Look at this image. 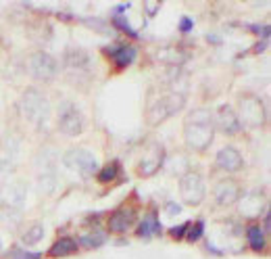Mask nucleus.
I'll return each instance as SVG.
<instances>
[{"label": "nucleus", "instance_id": "13", "mask_svg": "<svg viewBox=\"0 0 271 259\" xmlns=\"http://www.w3.org/2000/svg\"><path fill=\"white\" fill-rule=\"evenodd\" d=\"M213 125H215V132H221L223 136H238L244 130L240 125V121H238L236 111L228 102H223V105L217 107V111L213 113Z\"/></svg>", "mask_w": 271, "mask_h": 259}, {"label": "nucleus", "instance_id": "4", "mask_svg": "<svg viewBox=\"0 0 271 259\" xmlns=\"http://www.w3.org/2000/svg\"><path fill=\"white\" fill-rule=\"evenodd\" d=\"M57 130L67 138H75L86 130V117L73 100H63L59 105V109H57Z\"/></svg>", "mask_w": 271, "mask_h": 259}, {"label": "nucleus", "instance_id": "32", "mask_svg": "<svg viewBox=\"0 0 271 259\" xmlns=\"http://www.w3.org/2000/svg\"><path fill=\"white\" fill-rule=\"evenodd\" d=\"M179 32H182V34H190L192 30H194V19L192 17H188V15H184L182 19H179Z\"/></svg>", "mask_w": 271, "mask_h": 259}, {"label": "nucleus", "instance_id": "14", "mask_svg": "<svg viewBox=\"0 0 271 259\" xmlns=\"http://www.w3.org/2000/svg\"><path fill=\"white\" fill-rule=\"evenodd\" d=\"M215 165L221 171H225V174H238V171L244 169V157H242V153L236 146L228 144V146H223V148L217 150Z\"/></svg>", "mask_w": 271, "mask_h": 259}, {"label": "nucleus", "instance_id": "35", "mask_svg": "<svg viewBox=\"0 0 271 259\" xmlns=\"http://www.w3.org/2000/svg\"><path fill=\"white\" fill-rule=\"evenodd\" d=\"M13 169H15L13 161H9V159H0V176H9Z\"/></svg>", "mask_w": 271, "mask_h": 259}, {"label": "nucleus", "instance_id": "30", "mask_svg": "<svg viewBox=\"0 0 271 259\" xmlns=\"http://www.w3.org/2000/svg\"><path fill=\"white\" fill-rule=\"evenodd\" d=\"M246 30L251 32V34H255V36H259L261 40H269V34H271L269 25H255V23H251V25H246Z\"/></svg>", "mask_w": 271, "mask_h": 259}, {"label": "nucleus", "instance_id": "12", "mask_svg": "<svg viewBox=\"0 0 271 259\" xmlns=\"http://www.w3.org/2000/svg\"><path fill=\"white\" fill-rule=\"evenodd\" d=\"M63 65L71 75H90L94 69V59L88 50L73 46V48H67Z\"/></svg>", "mask_w": 271, "mask_h": 259}, {"label": "nucleus", "instance_id": "33", "mask_svg": "<svg viewBox=\"0 0 271 259\" xmlns=\"http://www.w3.org/2000/svg\"><path fill=\"white\" fill-rule=\"evenodd\" d=\"M165 213H167V215H179V213H182V203H177V201H167V203H165Z\"/></svg>", "mask_w": 271, "mask_h": 259}, {"label": "nucleus", "instance_id": "5", "mask_svg": "<svg viewBox=\"0 0 271 259\" xmlns=\"http://www.w3.org/2000/svg\"><path fill=\"white\" fill-rule=\"evenodd\" d=\"M179 197L190 207H198L207 199V180L198 169H186L179 176Z\"/></svg>", "mask_w": 271, "mask_h": 259}, {"label": "nucleus", "instance_id": "17", "mask_svg": "<svg viewBox=\"0 0 271 259\" xmlns=\"http://www.w3.org/2000/svg\"><path fill=\"white\" fill-rule=\"evenodd\" d=\"M163 234V224L159 220V213L154 209L148 211L144 218L138 222V228H136V236L142 241H150L152 236H161Z\"/></svg>", "mask_w": 271, "mask_h": 259}, {"label": "nucleus", "instance_id": "28", "mask_svg": "<svg viewBox=\"0 0 271 259\" xmlns=\"http://www.w3.org/2000/svg\"><path fill=\"white\" fill-rule=\"evenodd\" d=\"M86 25H90V30H96L98 34H111V30H106L109 25H106V21H102V19H98V17H84L82 19Z\"/></svg>", "mask_w": 271, "mask_h": 259}, {"label": "nucleus", "instance_id": "27", "mask_svg": "<svg viewBox=\"0 0 271 259\" xmlns=\"http://www.w3.org/2000/svg\"><path fill=\"white\" fill-rule=\"evenodd\" d=\"M9 259H44V253H40V251H28L25 247H13L9 251Z\"/></svg>", "mask_w": 271, "mask_h": 259}, {"label": "nucleus", "instance_id": "37", "mask_svg": "<svg viewBox=\"0 0 271 259\" xmlns=\"http://www.w3.org/2000/svg\"><path fill=\"white\" fill-rule=\"evenodd\" d=\"M267 44H269V40H259L257 44L253 46V53H255V55H261V53H265V50H267Z\"/></svg>", "mask_w": 271, "mask_h": 259}, {"label": "nucleus", "instance_id": "25", "mask_svg": "<svg viewBox=\"0 0 271 259\" xmlns=\"http://www.w3.org/2000/svg\"><path fill=\"white\" fill-rule=\"evenodd\" d=\"M111 25H113V28H117V30L123 32V34H127V36L133 38V40H138V38H140V32H138V30H133V25L129 23V19H127V17L111 15Z\"/></svg>", "mask_w": 271, "mask_h": 259}, {"label": "nucleus", "instance_id": "36", "mask_svg": "<svg viewBox=\"0 0 271 259\" xmlns=\"http://www.w3.org/2000/svg\"><path fill=\"white\" fill-rule=\"evenodd\" d=\"M205 251H207V253H211V255H215V257H223V255H225V251H223V249H219V247H215V243H211V241L205 245Z\"/></svg>", "mask_w": 271, "mask_h": 259}, {"label": "nucleus", "instance_id": "8", "mask_svg": "<svg viewBox=\"0 0 271 259\" xmlns=\"http://www.w3.org/2000/svg\"><path fill=\"white\" fill-rule=\"evenodd\" d=\"M63 165L67 169L75 171V174L82 176H92L98 169V159L92 150H88L84 146H73L63 155Z\"/></svg>", "mask_w": 271, "mask_h": 259}, {"label": "nucleus", "instance_id": "3", "mask_svg": "<svg viewBox=\"0 0 271 259\" xmlns=\"http://www.w3.org/2000/svg\"><path fill=\"white\" fill-rule=\"evenodd\" d=\"M186 105V94L182 92H167V94H161L156 98L146 111V123L156 127L159 123L167 121L169 117H173L177 111H182Z\"/></svg>", "mask_w": 271, "mask_h": 259}, {"label": "nucleus", "instance_id": "6", "mask_svg": "<svg viewBox=\"0 0 271 259\" xmlns=\"http://www.w3.org/2000/svg\"><path fill=\"white\" fill-rule=\"evenodd\" d=\"M236 115H238V121H240L242 127H251V130L263 127L265 121H267L265 105L255 94H244V96H240Z\"/></svg>", "mask_w": 271, "mask_h": 259}, {"label": "nucleus", "instance_id": "19", "mask_svg": "<svg viewBox=\"0 0 271 259\" xmlns=\"http://www.w3.org/2000/svg\"><path fill=\"white\" fill-rule=\"evenodd\" d=\"M240 201H242L240 203V213L246 215V218H255V215L261 213V207H263V194H261V190L242 194Z\"/></svg>", "mask_w": 271, "mask_h": 259}, {"label": "nucleus", "instance_id": "10", "mask_svg": "<svg viewBox=\"0 0 271 259\" xmlns=\"http://www.w3.org/2000/svg\"><path fill=\"white\" fill-rule=\"evenodd\" d=\"M163 165H165V148L159 142H152L142 155V159L138 161V165H136V171H138L140 178H152L163 169Z\"/></svg>", "mask_w": 271, "mask_h": 259}, {"label": "nucleus", "instance_id": "24", "mask_svg": "<svg viewBox=\"0 0 271 259\" xmlns=\"http://www.w3.org/2000/svg\"><path fill=\"white\" fill-rule=\"evenodd\" d=\"M44 234H46V230H44V224L36 222L32 226H28V230L21 234V245H38L42 239H44Z\"/></svg>", "mask_w": 271, "mask_h": 259}, {"label": "nucleus", "instance_id": "15", "mask_svg": "<svg viewBox=\"0 0 271 259\" xmlns=\"http://www.w3.org/2000/svg\"><path fill=\"white\" fill-rule=\"evenodd\" d=\"M102 53L115 63L117 69H125L129 65H133V61L138 59V48L133 44H123V42H115L111 46H104Z\"/></svg>", "mask_w": 271, "mask_h": 259}, {"label": "nucleus", "instance_id": "16", "mask_svg": "<svg viewBox=\"0 0 271 259\" xmlns=\"http://www.w3.org/2000/svg\"><path fill=\"white\" fill-rule=\"evenodd\" d=\"M28 197V186L23 182H7L0 188V205L11 209H23Z\"/></svg>", "mask_w": 271, "mask_h": 259}, {"label": "nucleus", "instance_id": "34", "mask_svg": "<svg viewBox=\"0 0 271 259\" xmlns=\"http://www.w3.org/2000/svg\"><path fill=\"white\" fill-rule=\"evenodd\" d=\"M131 9V3H121V5H115L111 9V15H119V17H125V13Z\"/></svg>", "mask_w": 271, "mask_h": 259}, {"label": "nucleus", "instance_id": "39", "mask_svg": "<svg viewBox=\"0 0 271 259\" xmlns=\"http://www.w3.org/2000/svg\"><path fill=\"white\" fill-rule=\"evenodd\" d=\"M207 40L209 42H215V44H221V38H217L215 34H207Z\"/></svg>", "mask_w": 271, "mask_h": 259}, {"label": "nucleus", "instance_id": "21", "mask_svg": "<svg viewBox=\"0 0 271 259\" xmlns=\"http://www.w3.org/2000/svg\"><path fill=\"white\" fill-rule=\"evenodd\" d=\"M106 239H109L106 232H102L100 228H92L90 232L82 234L79 239H77V247H84V249H98V247H102V245L106 243Z\"/></svg>", "mask_w": 271, "mask_h": 259}, {"label": "nucleus", "instance_id": "23", "mask_svg": "<svg viewBox=\"0 0 271 259\" xmlns=\"http://www.w3.org/2000/svg\"><path fill=\"white\" fill-rule=\"evenodd\" d=\"M121 174V163L117 159H113L111 163H106L104 167L98 169V174H96V180L100 184H111V182H115Z\"/></svg>", "mask_w": 271, "mask_h": 259}, {"label": "nucleus", "instance_id": "26", "mask_svg": "<svg viewBox=\"0 0 271 259\" xmlns=\"http://www.w3.org/2000/svg\"><path fill=\"white\" fill-rule=\"evenodd\" d=\"M202 236H205V220H196L190 224L188 232H186V241L188 243H198Z\"/></svg>", "mask_w": 271, "mask_h": 259}, {"label": "nucleus", "instance_id": "2", "mask_svg": "<svg viewBox=\"0 0 271 259\" xmlns=\"http://www.w3.org/2000/svg\"><path fill=\"white\" fill-rule=\"evenodd\" d=\"M17 109H19L21 117L36 127H46L50 121V113H52L48 96L38 88L23 90V94L17 100Z\"/></svg>", "mask_w": 271, "mask_h": 259}, {"label": "nucleus", "instance_id": "31", "mask_svg": "<svg viewBox=\"0 0 271 259\" xmlns=\"http://www.w3.org/2000/svg\"><path fill=\"white\" fill-rule=\"evenodd\" d=\"M161 3H159V0H146V3H144V11H146V17L148 19H152V17H156V15H159V11H161Z\"/></svg>", "mask_w": 271, "mask_h": 259}, {"label": "nucleus", "instance_id": "7", "mask_svg": "<svg viewBox=\"0 0 271 259\" xmlns=\"http://www.w3.org/2000/svg\"><path fill=\"white\" fill-rule=\"evenodd\" d=\"M25 67H28V73L36 82H52L59 75L61 65H59V61L52 55L44 53V50H36V53H32L28 57Z\"/></svg>", "mask_w": 271, "mask_h": 259}, {"label": "nucleus", "instance_id": "11", "mask_svg": "<svg viewBox=\"0 0 271 259\" xmlns=\"http://www.w3.org/2000/svg\"><path fill=\"white\" fill-rule=\"evenodd\" d=\"M211 194H213V201L219 207H232V205H236L240 201V197H242L244 192H242V186H240L238 180H234V178H221V180H217L213 184Z\"/></svg>", "mask_w": 271, "mask_h": 259}, {"label": "nucleus", "instance_id": "1", "mask_svg": "<svg viewBox=\"0 0 271 259\" xmlns=\"http://www.w3.org/2000/svg\"><path fill=\"white\" fill-rule=\"evenodd\" d=\"M215 140L213 113L209 109H194L184 117V144L192 153H207Z\"/></svg>", "mask_w": 271, "mask_h": 259}, {"label": "nucleus", "instance_id": "22", "mask_svg": "<svg viewBox=\"0 0 271 259\" xmlns=\"http://www.w3.org/2000/svg\"><path fill=\"white\" fill-rule=\"evenodd\" d=\"M23 220V209L0 207V226L5 230H17V226Z\"/></svg>", "mask_w": 271, "mask_h": 259}, {"label": "nucleus", "instance_id": "20", "mask_svg": "<svg viewBox=\"0 0 271 259\" xmlns=\"http://www.w3.org/2000/svg\"><path fill=\"white\" fill-rule=\"evenodd\" d=\"M244 234H246L248 247H251L255 253H263L267 249V234L263 232L261 224H248L246 230H244Z\"/></svg>", "mask_w": 271, "mask_h": 259}, {"label": "nucleus", "instance_id": "18", "mask_svg": "<svg viewBox=\"0 0 271 259\" xmlns=\"http://www.w3.org/2000/svg\"><path fill=\"white\" fill-rule=\"evenodd\" d=\"M77 251H79V247H77V241H75V239H71V236H61V239H57V241L50 245L48 257H52V259L71 257V255H75Z\"/></svg>", "mask_w": 271, "mask_h": 259}, {"label": "nucleus", "instance_id": "29", "mask_svg": "<svg viewBox=\"0 0 271 259\" xmlns=\"http://www.w3.org/2000/svg\"><path fill=\"white\" fill-rule=\"evenodd\" d=\"M190 224L192 222H184V224H179V226H171L169 228V236L173 241H184L186 239V232H188V228H190Z\"/></svg>", "mask_w": 271, "mask_h": 259}, {"label": "nucleus", "instance_id": "38", "mask_svg": "<svg viewBox=\"0 0 271 259\" xmlns=\"http://www.w3.org/2000/svg\"><path fill=\"white\" fill-rule=\"evenodd\" d=\"M57 17H59V19H63V21H71V19H73V15H71V13H57Z\"/></svg>", "mask_w": 271, "mask_h": 259}, {"label": "nucleus", "instance_id": "9", "mask_svg": "<svg viewBox=\"0 0 271 259\" xmlns=\"http://www.w3.org/2000/svg\"><path fill=\"white\" fill-rule=\"evenodd\" d=\"M136 224H138V207L136 205H121L109 215L106 220V232L111 234H127Z\"/></svg>", "mask_w": 271, "mask_h": 259}]
</instances>
